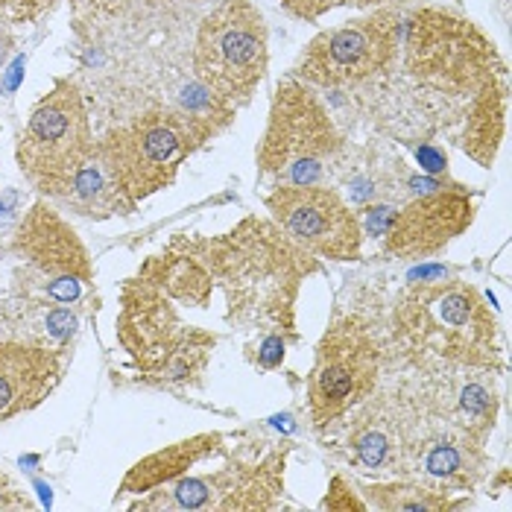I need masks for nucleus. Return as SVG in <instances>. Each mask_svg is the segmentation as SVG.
Returning <instances> with one entry per match:
<instances>
[{"mask_svg":"<svg viewBox=\"0 0 512 512\" xmlns=\"http://www.w3.org/2000/svg\"><path fill=\"white\" fill-rule=\"evenodd\" d=\"M401 62L422 106L480 167H492L507 126V65L469 18L425 6L401 24Z\"/></svg>","mask_w":512,"mask_h":512,"instance_id":"f257e3e1","label":"nucleus"},{"mask_svg":"<svg viewBox=\"0 0 512 512\" xmlns=\"http://www.w3.org/2000/svg\"><path fill=\"white\" fill-rule=\"evenodd\" d=\"M194 243L226 296V319L235 328L296 340L299 293L319 273V258L293 243L276 220L255 214L223 235L194 237Z\"/></svg>","mask_w":512,"mask_h":512,"instance_id":"f03ea898","label":"nucleus"},{"mask_svg":"<svg viewBox=\"0 0 512 512\" xmlns=\"http://www.w3.org/2000/svg\"><path fill=\"white\" fill-rule=\"evenodd\" d=\"M393 334L419 372L451 366L504 369L498 319L480 290L460 278L410 284L395 302Z\"/></svg>","mask_w":512,"mask_h":512,"instance_id":"7ed1b4c3","label":"nucleus"},{"mask_svg":"<svg viewBox=\"0 0 512 512\" xmlns=\"http://www.w3.org/2000/svg\"><path fill=\"white\" fill-rule=\"evenodd\" d=\"M115 328L135 369L161 384H199L217 349V334L185 322L176 302L138 273L120 287Z\"/></svg>","mask_w":512,"mask_h":512,"instance_id":"20e7f679","label":"nucleus"},{"mask_svg":"<svg viewBox=\"0 0 512 512\" xmlns=\"http://www.w3.org/2000/svg\"><path fill=\"white\" fill-rule=\"evenodd\" d=\"M340 153L343 135L314 88L296 77L281 79L255 153L258 179L276 188L314 185Z\"/></svg>","mask_w":512,"mask_h":512,"instance_id":"39448f33","label":"nucleus"},{"mask_svg":"<svg viewBox=\"0 0 512 512\" xmlns=\"http://www.w3.org/2000/svg\"><path fill=\"white\" fill-rule=\"evenodd\" d=\"M211 135L176 106H156L129 123L112 126L97 147L115 167L126 194L144 202L170 188L179 167L197 153Z\"/></svg>","mask_w":512,"mask_h":512,"instance_id":"423d86ee","label":"nucleus"},{"mask_svg":"<svg viewBox=\"0 0 512 512\" xmlns=\"http://www.w3.org/2000/svg\"><path fill=\"white\" fill-rule=\"evenodd\" d=\"M194 74L229 106L252 100L267 77L270 33L252 0H223L199 24L194 39Z\"/></svg>","mask_w":512,"mask_h":512,"instance_id":"0eeeda50","label":"nucleus"},{"mask_svg":"<svg viewBox=\"0 0 512 512\" xmlns=\"http://www.w3.org/2000/svg\"><path fill=\"white\" fill-rule=\"evenodd\" d=\"M384 340L360 314L337 316L319 346L308 375V407L314 428L325 431L349 416L363 398L378 390Z\"/></svg>","mask_w":512,"mask_h":512,"instance_id":"6e6552de","label":"nucleus"},{"mask_svg":"<svg viewBox=\"0 0 512 512\" xmlns=\"http://www.w3.org/2000/svg\"><path fill=\"white\" fill-rule=\"evenodd\" d=\"M94 150L91 118L74 79H56L18 135L15 161L27 182L53 199Z\"/></svg>","mask_w":512,"mask_h":512,"instance_id":"1a4fd4ad","label":"nucleus"},{"mask_svg":"<svg viewBox=\"0 0 512 512\" xmlns=\"http://www.w3.org/2000/svg\"><path fill=\"white\" fill-rule=\"evenodd\" d=\"M401 24V12L384 6L343 27L322 30L308 41L290 77L325 91L357 88L384 77L398 59Z\"/></svg>","mask_w":512,"mask_h":512,"instance_id":"9d476101","label":"nucleus"},{"mask_svg":"<svg viewBox=\"0 0 512 512\" xmlns=\"http://www.w3.org/2000/svg\"><path fill=\"white\" fill-rule=\"evenodd\" d=\"M12 252L24 261V296L62 308L94 287V264L71 223L50 205L36 202L12 235Z\"/></svg>","mask_w":512,"mask_h":512,"instance_id":"9b49d317","label":"nucleus"},{"mask_svg":"<svg viewBox=\"0 0 512 512\" xmlns=\"http://www.w3.org/2000/svg\"><path fill=\"white\" fill-rule=\"evenodd\" d=\"M278 229L314 258L357 261L363 252V226L357 211L325 185H278L264 197Z\"/></svg>","mask_w":512,"mask_h":512,"instance_id":"f8f14e48","label":"nucleus"},{"mask_svg":"<svg viewBox=\"0 0 512 512\" xmlns=\"http://www.w3.org/2000/svg\"><path fill=\"white\" fill-rule=\"evenodd\" d=\"M416 419L419 404L407 384L381 393L375 390L352 410V422L343 439V457L357 472L375 480L404 477Z\"/></svg>","mask_w":512,"mask_h":512,"instance_id":"ddd939ff","label":"nucleus"},{"mask_svg":"<svg viewBox=\"0 0 512 512\" xmlns=\"http://www.w3.org/2000/svg\"><path fill=\"white\" fill-rule=\"evenodd\" d=\"M407 390L413 393L422 410L460 428L477 445H486V439L498 425L501 387H498V372L492 369H472V366L431 369L407 381Z\"/></svg>","mask_w":512,"mask_h":512,"instance_id":"4468645a","label":"nucleus"},{"mask_svg":"<svg viewBox=\"0 0 512 512\" xmlns=\"http://www.w3.org/2000/svg\"><path fill=\"white\" fill-rule=\"evenodd\" d=\"M477 205L466 191H434L410 199L390 214L384 229V255L395 261H422L448 249L472 229Z\"/></svg>","mask_w":512,"mask_h":512,"instance_id":"2eb2a0df","label":"nucleus"},{"mask_svg":"<svg viewBox=\"0 0 512 512\" xmlns=\"http://www.w3.org/2000/svg\"><path fill=\"white\" fill-rule=\"evenodd\" d=\"M483 472H486V445H477L460 428L419 407L404 477L454 495L474 489Z\"/></svg>","mask_w":512,"mask_h":512,"instance_id":"dca6fc26","label":"nucleus"},{"mask_svg":"<svg viewBox=\"0 0 512 512\" xmlns=\"http://www.w3.org/2000/svg\"><path fill=\"white\" fill-rule=\"evenodd\" d=\"M65 372L59 349L27 340H0V422L39 407Z\"/></svg>","mask_w":512,"mask_h":512,"instance_id":"f3484780","label":"nucleus"},{"mask_svg":"<svg viewBox=\"0 0 512 512\" xmlns=\"http://www.w3.org/2000/svg\"><path fill=\"white\" fill-rule=\"evenodd\" d=\"M290 445L267 451L261 460H235L208 474L211 512H270L278 510L284 492Z\"/></svg>","mask_w":512,"mask_h":512,"instance_id":"a211bd4d","label":"nucleus"},{"mask_svg":"<svg viewBox=\"0 0 512 512\" xmlns=\"http://www.w3.org/2000/svg\"><path fill=\"white\" fill-rule=\"evenodd\" d=\"M138 276L153 281L158 290L173 299L176 305L185 308H208L211 293H214V278L208 273L202 255H199L194 237L176 235L164 243V249L150 255L141 267Z\"/></svg>","mask_w":512,"mask_h":512,"instance_id":"6ab92c4d","label":"nucleus"},{"mask_svg":"<svg viewBox=\"0 0 512 512\" xmlns=\"http://www.w3.org/2000/svg\"><path fill=\"white\" fill-rule=\"evenodd\" d=\"M62 208H71L79 217L88 220H109V217H129L138 202L126 194L120 176L115 167L109 164V158L103 156V150L94 141L91 156L79 164V170L71 176V182L53 197Z\"/></svg>","mask_w":512,"mask_h":512,"instance_id":"aec40b11","label":"nucleus"},{"mask_svg":"<svg viewBox=\"0 0 512 512\" xmlns=\"http://www.w3.org/2000/svg\"><path fill=\"white\" fill-rule=\"evenodd\" d=\"M226 442V434L214 431V434H197L182 442H173L167 448H161L156 454L144 457L141 463H135L129 474L123 477L118 495H147L158 486L188 474L202 460H208L211 454H217Z\"/></svg>","mask_w":512,"mask_h":512,"instance_id":"412c9836","label":"nucleus"},{"mask_svg":"<svg viewBox=\"0 0 512 512\" xmlns=\"http://www.w3.org/2000/svg\"><path fill=\"white\" fill-rule=\"evenodd\" d=\"M366 507L378 512H454L466 510L472 501H454L448 492L425 486L410 477H393V480H375L363 486Z\"/></svg>","mask_w":512,"mask_h":512,"instance_id":"4be33fe9","label":"nucleus"},{"mask_svg":"<svg viewBox=\"0 0 512 512\" xmlns=\"http://www.w3.org/2000/svg\"><path fill=\"white\" fill-rule=\"evenodd\" d=\"M56 0H0V21L6 24H33L50 12Z\"/></svg>","mask_w":512,"mask_h":512,"instance_id":"5701e85b","label":"nucleus"},{"mask_svg":"<svg viewBox=\"0 0 512 512\" xmlns=\"http://www.w3.org/2000/svg\"><path fill=\"white\" fill-rule=\"evenodd\" d=\"M319 507H322V510H340V512L369 510V507H366V501H363V498H357L355 492H352V486L346 483V477H343V474H334V477H331L328 495H325V501H322Z\"/></svg>","mask_w":512,"mask_h":512,"instance_id":"b1692460","label":"nucleus"},{"mask_svg":"<svg viewBox=\"0 0 512 512\" xmlns=\"http://www.w3.org/2000/svg\"><path fill=\"white\" fill-rule=\"evenodd\" d=\"M340 3L343 0H281V6L302 21H316L319 15H325L328 9H334Z\"/></svg>","mask_w":512,"mask_h":512,"instance_id":"393cba45","label":"nucleus"},{"mask_svg":"<svg viewBox=\"0 0 512 512\" xmlns=\"http://www.w3.org/2000/svg\"><path fill=\"white\" fill-rule=\"evenodd\" d=\"M33 501L27 498V492L9 477L6 472H0V510H30Z\"/></svg>","mask_w":512,"mask_h":512,"instance_id":"a878e982","label":"nucleus"},{"mask_svg":"<svg viewBox=\"0 0 512 512\" xmlns=\"http://www.w3.org/2000/svg\"><path fill=\"white\" fill-rule=\"evenodd\" d=\"M281 360H284V337H281V334H264V340H261V355H258V366L276 369Z\"/></svg>","mask_w":512,"mask_h":512,"instance_id":"bb28decb","label":"nucleus"},{"mask_svg":"<svg viewBox=\"0 0 512 512\" xmlns=\"http://www.w3.org/2000/svg\"><path fill=\"white\" fill-rule=\"evenodd\" d=\"M343 3H349V6H357V9H384V6H390V3H404V0H343Z\"/></svg>","mask_w":512,"mask_h":512,"instance_id":"cd10ccee","label":"nucleus"},{"mask_svg":"<svg viewBox=\"0 0 512 512\" xmlns=\"http://www.w3.org/2000/svg\"><path fill=\"white\" fill-rule=\"evenodd\" d=\"M167 3H188V0H167ZM191 3H199V0H191Z\"/></svg>","mask_w":512,"mask_h":512,"instance_id":"c85d7f7f","label":"nucleus"}]
</instances>
